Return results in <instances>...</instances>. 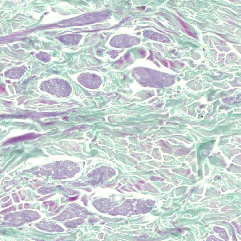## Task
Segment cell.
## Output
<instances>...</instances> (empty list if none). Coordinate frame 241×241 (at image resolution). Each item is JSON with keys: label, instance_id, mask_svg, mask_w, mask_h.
<instances>
[{"label": "cell", "instance_id": "1", "mask_svg": "<svg viewBox=\"0 0 241 241\" xmlns=\"http://www.w3.org/2000/svg\"><path fill=\"white\" fill-rule=\"evenodd\" d=\"M40 89L52 94L67 96L71 93L72 87L69 83L64 80L58 78L50 79L43 81Z\"/></svg>", "mask_w": 241, "mask_h": 241}, {"label": "cell", "instance_id": "2", "mask_svg": "<svg viewBox=\"0 0 241 241\" xmlns=\"http://www.w3.org/2000/svg\"><path fill=\"white\" fill-rule=\"evenodd\" d=\"M77 80L81 84L91 89L98 88L102 83V80L99 76L92 73H82L77 78Z\"/></svg>", "mask_w": 241, "mask_h": 241}, {"label": "cell", "instance_id": "3", "mask_svg": "<svg viewBox=\"0 0 241 241\" xmlns=\"http://www.w3.org/2000/svg\"><path fill=\"white\" fill-rule=\"evenodd\" d=\"M27 70L26 67H16L6 71L5 72V76L6 77L12 79H17L20 78Z\"/></svg>", "mask_w": 241, "mask_h": 241}, {"label": "cell", "instance_id": "4", "mask_svg": "<svg viewBox=\"0 0 241 241\" xmlns=\"http://www.w3.org/2000/svg\"><path fill=\"white\" fill-rule=\"evenodd\" d=\"M213 230L214 232L219 233V237L225 240H228L229 237L225 229L215 226L213 228Z\"/></svg>", "mask_w": 241, "mask_h": 241}, {"label": "cell", "instance_id": "5", "mask_svg": "<svg viewBox=\"0 0 241 241\" xmlns=\"http://www.w3.org/2000/svg\"><path fill=\"white\" fill-rule=\"evenodd\" d=\"M36 58L42 61L47 62L50 60V56L44 53H40L36 55Z\"/></svg>", "mask_w": 241, "mask_h": 241}, {"label": "cell", "instance_id": "6", "mask_svg": "<svg viewBox=\"0 0 241 241\" xmlns=\"http://www.w3.org/2000/svg\"><path fill=\"white\" fill-rule=\"evenodd\" d=\"M231 223L233 225L234 227L237 229V232L238 234L240 235L241 234V226L238 224L233 222H232Z\"/></svg>", "mask_w": 241, "mask_h": 241}, {"label": "cell", "instance_id": "7", "mask_svg": "<svg viewBox=\"0 0 241 241\" xmlns=\"http://www.w3.org/2000/svg\"><path fill=\"white\" fill-rule=\"evenodd\" d=\"M206 241H221V240L219 239L216 238V237L213 235L210 236L208 237L206 240Z\"/></svg>", "mask_w": 241, "mask_h": 241}, {"label": "cell", "instance_id": "8", "mask_svg": "<svg viewBox=\"0 0 241 241\" xmlns=\"http://www.w3.org/2000/svg\"><path fill=\"white\" fill-rule=\"evenodd\" d=\"M145 6H142L141 7H138L137 8L141 10H144L145 9Z\"/></svg>", "mask_w": 241, "mask_h": 241}, {"label": "cell", "instance_id": "9", "mask_svg": "<svg viewBox=\"0 0 241 241\" xmlns=\"http://www.w3.org/2000/svg\"><path fill=\"white\" fill-rule=\"evenodd\" d=\"M77 198V197H73L72 198H71L70 199H69V200H74L76 199Z\"/></svg>", "mask_w": 241, "mask_h": 241}, {"label": "cell", "instance_id": "10", "mask_svg": "<svg viewBox=\"0 0 241 241\" xmlns=\"http://www.w3.org/2000/svg\"><path fill=\"white\" fill-rule=\"evenodd\" d=\"M162 105V104H159V105H158L157 106V107H160V106H161Z\"/></svg>", "mask_w": 241, "mask_h": 241}]
</instances>
